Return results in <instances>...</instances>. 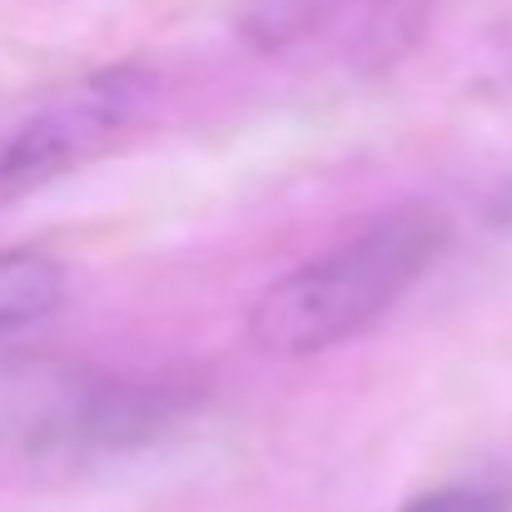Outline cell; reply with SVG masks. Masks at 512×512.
I'll return each instance as SVG.
<instances>
[{"label":"cell","mask_w":512,"mask_h":512,"mask_svg":"<svg viewBox=\"0 0 512 512\" xmlns=\"http://www.w3.org/2000/svg\"><path fill=\"white\" fill-rule=\"evenodd\" d=\"M443 219L428 209H388L334 249L274 279L254 304L244 334L264 358H314L373 329L443 254Z\"/></svg>","instance_id":"1"},{"label":"cell","mask_w":512,"mask_h":512,"mask_svg":"<svg viewBox=\"0 0 512 512\" xmlns=\"http://www.w3.org/2000/svg\"><path fill=\"white\" fill-rule=\"evenodd\" d=\"M155 80L140 65H115L55 90L0 140V194H25L110 155L150 110Z\"/></svg>","instance_id":"2"},{"label":"cell","mask_w":512,"mask_h":512,"mask_svg":"<svg viewBox=\"0 0 512 512\" xmlns=\"http://www.w3.org/2000/svg\"><path fill=\"white\" fill-rule=\"evenodd\" d=\"M65 304V264L45 249H0V334L30 329Z\"/></svg>","instance_id":"3"},{"label":"cell","mask_w":512,"mask_h":512,"mask_svg":"<svg viewBox=\"0 0 512 512\" xmlns=\"http://www.w3.org/2000/svg\"><path fill=\"white\" fill-rule=\"evenodd\" d=\"M403 512H512V493L498 483H448L413 498Z\"/></svg>","instance_id":"4"},{"label":"cell","mask_w":512,"mask_h":512,"mask_svg":"<svg viewBox=\"0 0 512 512\" xmlns=\"http://www.w3.org/2000/svg\"><path fill=\"white\" fill-rule=\"evenodd\" d=\"M493 219H498V224H503V229L512 234V189H503V199L493 204Z\"/></svg>","instance_id":"5"}]
</instances>
